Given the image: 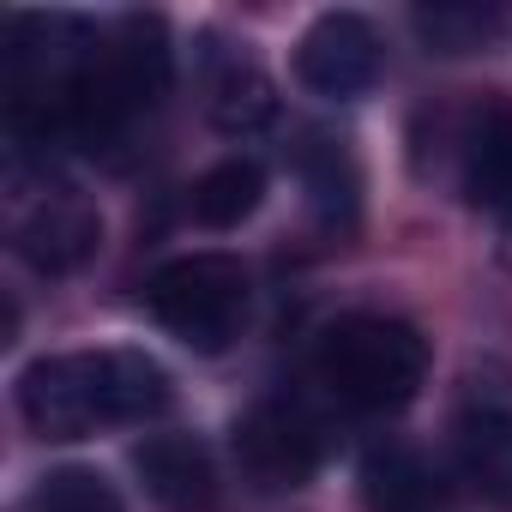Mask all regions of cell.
Returning a JSON list of instances; mask_svg holds the SVG:
<instances>
[{
	"label": "cell",
	"mask_w": 512,
	"mask_h": 512,
	"mask_svg": "<svg viewBox=\"0 0 512 512\" xmlns=\"http://www.w3.org/2000/svg\"><path fill=\"white\" fill-rule=\"evenodd\" d=\"M452 446L476 494L494 506H512V374L506 368H476L464 380Z\"/></svg>",
	"instance_id": "cell-6"
},
{
	"label": "cell",
	"mask_w": 512,
	"mask_h": 512,
	"mask_svg": "<svg viewBox=\"0 0 512 512\" xmlns=\"http://www.w3.org/2000/svg\"><path fill=\"white\" fill-rule=\"evenodd\" d=\"M272 115H278V91H272V79L253 61H229L211 79V121L223 133H253V127H266Z\"/></svg>",
	"instance_id": "cell-14"
},
{
	"label": "cell",
	"mask_w": 512,
	"mask_h": 512,
	"mask_svg": "<svg viewBox=\"0 0 512 512\" xmlns=\"http://www.w3.org/2000/svg\"><path fill=\"white\" fill-rule=\"evenodd\" d=\"M97 241H103V217L85 199H73L67 187H55L49 199H37L13 223L19 260H31L37 272H73V266H85L91 253H97Z\"/></svg>",
	"instance_id": "cell-8"
},
{
	"label": "cell",
	"mask_w": 512,
	"mask_h": 512,
	"mask_svg": "<svg viewBox=\"0 0 512 512\" xmlns=\"http://www.w3.org/2000/svg\"><path fill=\"white\" fill-rule=\"evenodd\" d=\"M19 512H121V500L97 470H49Z\"/></svg>",
	"instance_id": "cell-16"
},
{
	"label": "cell",
	"mask_w": 512,
	"mask_h": 512,
	"mask_svg": "<svg viewBox=\"0 0 512 512\" xmlns=\"http://www.w3.org/2000/svg\"><path fill=\"white\" fill-rule=\"evenodd\" d=\"M410 25L434 55H476L506 31V7H494V0H434V7L410 13Z\"/></svg>",
	"instance_id": "cell-12"
},
{
	"label": "cell",
	"mask_w": 512,
	"mask_h": 512,
	"mask_svg": "<svg viewBox=\"0 0 512 512\" xmlns=\"http://www.w3.org/2000/svg\"><path fill=\"white\" fill-rule=\"evenodd\" d=\"M464 193L488 217L512 223V97H494L476 109L464 133Z\"/></svg>",
	"instance_id": "cell-10"
},
{
	"label": "cell",
	"mask_w": 512,
	"mask_h": 512,
	"mask_svg": "<svg viewBox=\"0 0 512 512\" xmlns=\"http://www.w3.org/2000/svg\"><path fill=\"white\" fill-rule=\"evenodd\" d=\"M320 458H326V434L296 398H266L235 422V464L260 494L308 488Z\"/></svg>",
	"instance_id": "cell-5"
},
{
	"label": "cell",
	"mask_w": 512,
	"mask_h": 512,
	"mask_svg": "<svg viewBox=\"0 0 512 512\" xmlns=\"http://www.w3.org/2000/svg\"><path fill=\"white\" fill-rule=\"evenodd\" d=\"M169 410V374L145 350H73L19 374V416L43 440H85L97 428H139Z\"/></svg>",
	"instance_id": "cell-1"
},
{
	"label": "cell",
	"mask_w": 512,
	"mask_h": 512,
	"mask_svg": "<svg viewBox=\"0 0 512 512\" xmlns=\"http://www.w3.org/2000/svg\"><path fill=\"white\" fill-rule=\"evenodd\" d=\"M296 79L326 103H350V97L374 91V79H380V31L362 13H320L296 43Z\"/></svg>",
	"instance_id": "cell-7"
},
{
	"label": "cell",
	"mask_w": 512,
	"mask_h": 512,
	"mask_svg": "<svg viewBox=\"0 0 512 512\" xmlns=\"http://www.w3.org/2000/svg\"><path fill=\"white\" fill-rule=\"evenodd\" d=\"M368 512H446V476L416 446H374L362 464Z\"/></svg>",
	"instance_id": "cell-11"
},
{
	"label": "cell",
	"mask_w": 512,
	"mask_h": 512,
	"mask_svg": "<svg viewBox=\"0 0 512 512\" xmlns=\"http://www.w3.org/2000/svg\"><path fill=\"white\" fill-rule=\"evenodd\" d=\"M314 374L332 398L356 410H404L428 380V344L410 320L392 314H350L326 326L314 350Z\"/></svg>",
	"instance_id": "cell-3"
},
{
	"label": "cell",
	"mask_w": 512,
	"mask_h": 512,
	"mask_svg": "<svg viewBox=\"0 0 512 512\" xmlns=\"http://www.w3.org/2000/svg\"><path fill=\"white\" fill-rule=\"evenodd\" d=\"M260 199H266V169L253 163V157H223V163H211V169L193 181V217H199L205 229H235V223H247L253 211H260Z\"/></svg>",
	"instance_id": "cell-13"
},
{
	"label": "cell",
	"mask_w": 512,
	"mask_h": 512,
	"mask_svg": "<svg viewBox=\"0 0 512 512\" xmlns=\"http://www.w3.org/2000/svg\"><path fill=\"white\" fill-rule=\"evenodd\" d=\"M247 296H253L247 272L229 253H181V260L157 266L145 284V308L157 314V326L199 356H217L241 338Z\"/></svg>",
	"instance_id": "cell-4"
},
{
	"label": "cell",
	"mask_w": 512,
	"mask_h": 512,
	"mask_svg": "<svg viewBox=\"0 0 512 512\" xmlns=\"http://www.w3.org/2000/svg\"><path fill=\"white\" fill-rule=\"evenodd\" d=\"M169 91V37H163V19L151 13H127L85 61L73 97H67V133L91 139V145H109L121 139L139 115L157 109V97Z\"/></svg>",
	"instance_id": "cell-2"
},
{
	"label": "cell",
	"mask_w": 512,
	"mask_h": 512,
	"mask_svg": "<svg viewBox=\"0 0 512 512\" xmlns=\"http://www.w3.org/2000/svg\"><path fill=\"white\" fill-rule=\"evenodd\" d=\"M133 470H139L145 494L157 506H169V512H211V500H217L211 452L193 434H151L133 452Z\"/></svg>",
	"instance_id": "cell-9"
},
{
	"label": "cell",
	"mask_w": 512,
	"mask_h": 512,
	"mask_svg": "<svg viewBox=\"0 0 512 512\" xmlns=\"http://www.w3.org/2000/svg\"><path fill=\"white\" fill-rule=\"evenodd\" d=\"M302 181H308V199H314L320 223L350 229V217H356V163L338 139H314L302 151Z\"/></svg>",
	"instance_id": "cell-15"
}]
</instances>
